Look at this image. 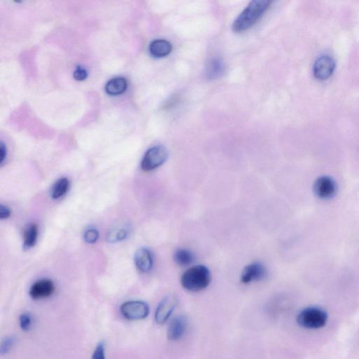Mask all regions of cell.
Instances as JSON below:
<instances>
[{
  "label": "cell",
  "mask_w": 359,
  "mask_h": 359,
  "mask_svg": "<svg viewBox=\"0 0 359 359\" xmlns=\"http://www.w3.org/2000/svg\"><path fill=\"white\" fill-rule=\"evenodd\" d=\"M276 0H252L232 24V30L241 33L254 26Z\"/></svg>",
  "instance_id": "1"
},
{
  "label": "cell",
  "mask_w": 359,
  "mask_h": 359,
  "mask_svg": "<svg viewBox=\"0 0 359 359\" xmlns=\"http://www.w3.org/2000/svg\"><path fill=\"white\" fill-rule=\"evenodd\" d=\"M211 276L209 269L204 265L190 267L181 276V285L190 292L204 290L210 284Z\"/></svg>",
  "instance_id": "2"
},
{
  "label": "cell",
  "mask_w": 359,
  "mask_h": 359,
  "mask_svg": "<svg viewBox=\"0 0 359 359\" xmlns=\"http://www.w3.org/2000/svg\"><path fill=\"white\" fill-rule=\"evenodd\" d=\"M327 320V313L323 309L316 307L303 309L297 318V321L300 327L307 329H320L325 327Z\"/></svg>",
  "instance_id": "3"
},
{
  "label": "cell",
  "mask_w": 359,
  "mask_h": 359,
  "mask_svg": "<svg viewBox=\"0 0 359 359\" xmlns=\"http://www.w3.org/2000/svg\"><path fill=\"white\" fill-rule=\"evenodd\" d=\"M167 158V151L162 146H154L148 150L141 163L145 171H153L164 164Z\"/></svg>",
  "instance_id": "4"
},
{
  "label": "cell",
  "mask_w": 359,
  "mask_h": 359,
  "mask_svg": "<svg viewBox=\"0 0 359 359\" xmlns=\"http://www.w3.org/2000/svg\"><path fill=\"white\" fill-rule=\"evenodd\" d=\"M123 316L129 320H141L147 317L150 312V307L146 302L142 301H129L123 304L121 307Z\"/></svg>",
  "instance_id": "5"
},
{
  "label": "cell",
  "mask_w": 359,
  "mask_h": 359,
  "mask_svg": "<svg viewBox=\"0 0 359 359\" xmlns=\"http://www.w3.org/2000/svg\"><path fill=\"white\" fill-rule=\"evenodd\" d=\"M315 195L322 199H329L334 197L337 192L336 183L332 177L321 176L318 177L314 184Z\"/></svg>",
  "instance_id": "6"
},
{
  "label": "cell",
  "mask_w": 359,
  "mask_h": 359,
  "mask_svg": "<svg viewBox=\"0 0 359 359\" xmlns=\"http://www.w3.org/2000/svg\"><path fill=\"white\" fill-rule=\"evenodd\" d=\"M335 68V62L331 56L328 55L320 56L315 62L314 75L319 80H326L331 78Z\"/></svg>",
  "instance_id": "7"
},
{
  "label": "cell",
  "mask_w": 359,
  "mask_h": 359,
  "mask_svg": "<svg viewBox=\"0 0 359 359\" xmlns=\"http://www.w3.org/2000/svg\"><path fill=\"white\" fill-rule=\"evenodd\" d=\"M177 305L175 296L170 295L165 297L157 307L155 312V320L158 324H164L169 318Z\"/></svg>",
  "instance_id": "8"
},
{
  "label": "cell",
  "mask_w": 359,
  "mask_h": 359,
  "mask_svg": "<svg viewBox=\"0 0 359 359\" xmlns=\"http://www.w3.org/2000/svg\"><path fill=\"white\" fill-rule=\"evenodd\" d=\"M54 291V282L49 279H42L31 286L30 296L34 300L44 299L52 296Z\"/></svg>",
  "instance_id": "9"
},
{
  "label": "cell",
  "mask_w": 359,
  "mask_h": 359,
  "mask_svg": "<svg viewBox=\"0 0 359 359\" xmlns=\"http://www.w3.org/2000/svg\"><path fill=\"white\" fill-rule=\"evenodd\" d=\"M266 274V269L261 263H255L247 265L241 274V281L244 284L259 281Z\"/></svg>",
  "instance_id": "10"
},
{
  "label": "cell",
  "mask_w": 359,
  "mask_h": 359,
  "mask_svg": "<svg viewBox=\"0 0 359 359\" xmlns=\"http://www.w3.org/2000/svg\"><path fill=\"white\" fill-rule=\"evenodd\" d=\"M188 327V319L185 316H176L168 326L167 338L171 341H177L182 338Z\"/></svg>",
  "instance_id": "11"
},
{
  "label": "cell",
  "mask_w": 359,
  "mask_h": 359,
  "mask_svg": "<svg viewBox=\"0 0 359 359\" xmlns=\"http://www.w3.org/2000/svg\"><path fill=\"white\" fill-rule=\"evenodd\" d=\"M134 261L137 268L141 272L147 273L153 267V257L151 252L146 248H139L135 252Z\"/></svg>",
  "instance_id": "12"
},
{
  "label": "cell",
  "mask_w": 359,
  "mask_h": 359,
  "mask_svg": "<svg viewBox=\"0 0 359 359\" xmlns=\"http://www.w3.org/2000/svg\"><path fill=\"white\" fill-rule=\"evenodd\" d=\"M225 65L219 57H212L207 62L205 67V76L208 80H216L224 74Z\"/></svg>",
  "instance_id": "13"
},
{
  "label": "cell",
  "mask_w": 359,
  "mask_h": 359,
  "mask_svg": "<svg viewBox=\"0 0 359 359\" xmlns=\"http://www.w3.org/2000/svg\"><path fill=\"white\" fill-rule=\"evenodd\" d=\"M172 49L171 44L165 40H155L149 47L150 54L155 58L166 57L171 54Z\"/></svg>",
  "instance_id": "14"
},
{
  "label": "cell",
  "mask_w": 359,
  "mask_h": 359,
  "mask_svg": "<svg viewBox=\"0 0 359 359\" xmlns=\"http://www.w3.org/2000/svg\"><path fill=\"white\" fill-rule=\"evenodd\" d=\"M127 89V81L125 78H116L112 79L105 86V91L111 96L122 94Z\"/></svg>",
  "instance_id": "15"
},
{
  "label": "cell",
  "mask_w": 359,
  "mask_h": 359,
  "mask_svg": "<svg viewBox=\"0 0 359 359\" xmlns=\"http://www.w3.org/2000/svg\"><path fill=\"white\" fill-rule=\"evenodd\" d=\"M173 260L177 265L186 267L195 261V256L191 252L185 248H180L175 252Z\"/></svg>",
  "instance_id": "16"
},
{
  "label": "cell",
  "mask_w": 359,
  "mask_h": 359,
  "mask_svg": "<svg viewBox=\"0 0 359 359\" xmlns=\"http://www.w3.org/2000/svg\"><path fill=\"white\" fill-rule=\"evenodd\" d=\"M38 237V226L34 223L29 225L24 231L23 234V241H24V247L26 248H30L36 244L37 240Z\"/></svg>",
  "instance_id": "17"
},
{
  "label": "cell",
  "mask_w": 359,
  "mask_h": 359,
  "mask_svg": "<svg viewBox=\"0 0 359 359\" xmlns=\"http://www.w3.org/2000/svg\"><path fill=\"white\" fill-rule=\"evenodd\" d=\"M129 234V231L126 228H115L108 232L107 237V242L117 243L126 239Z\"/></svg>",
  "instance_id": "18"
},
{
  "label": "cell",
  "mask_w": 359,
  "mask_h": 359,
  "mask_svg": "<svg viewBox=\"0 0 359 359\" xmlns=\"http://www.w3.org/2000/svg\"><path fill=\"white\" fill-rule=\"evenodd\" d=\"M69 188V181L65 177L58 180L56 184L54 185L52 190L53 199H58L59 198L63 197L64 195L67 192Z\"/></svg>",
  "instance_id": "19"
},
{
  "label": "cell",
  "mask_w": 359,
  "mask_h": 359,
  "mask_svg": "<svg viewBox=\"0 0 359 359\" xmlns=\"http://www.w3.org/2000/svg\"><path fill=\"white\" fill-rule=\"evenodd\" d=\"M99 238V233L98 231L95 229H89L84 232V241L88 243H94L98 241Z\"/></svg>",
  "instance_id": "20"
},
{
  "label": "cell",
  "mask_w": 359,
  "mask_h": 359,
  "mask_svg": "<svg viewBox=\"0 0 359 359\" xmlns=\"http://www.w3.org/2000/svg\"><path fill=\"white\" fill-rule=\"evenodd\" d=\"M14 342H15V338L13 336L7 337V338H5L3 343H2L1 350H0L2 354L3 355L8 353L12 349Z\"/></svg>",
  "instance_id": "21"
},
{
  "label": "cell",
  "mask_w": 359,
  "mask_h": 359,
  "mask_svg": "<svg viewBox=\"0 0 359 359\" xmlns=\"http://www.w3.org/2000/svg\"><path fill=\"white\" fill-rule=\"evenodd\" d=\"M20 326L22 330L27 331L30 330L32 325V318L29 314H22L19 318Z\"/></svg>",
  "instance_id": "22"
},
{
  "label": "cell",
  "mask_w": 359,
  "mask_h": 359,
  "mask_svg": "<svg viewBox=\"0 0 359 359\" xmlns=\"http://www.w3.org/2000/svg\"><path fill=\"white\" fill-rule=\"evenodd\" d=\"M73 77L77 81H84L87 78L88 73L86 69L83 68L81 66H78L73 73Z\"/></svg>",
  "instance_id": "23"
},
{
  "label": "cell",
  "mask_w": 359,
  "mask_h": 359,
  "mask_svg": "<svg viewBox=\"0 0 359 359\" xmlns=\"http://www.w3.org/2000/svg\"><path fill=\"white\" fill-rule=\"evenodd\" d=\"M93 359H104L105 358V344L103 342H100L97 346L96 349L93 354Z\"/></svg>",
  "instance_id": "24"
},
{
  "label": "cell",
  "mask_w": 359,
  "mask_h": 359,
  "mask_svg": "<svg viewBox=\"0 0 359 359\" xmlns=\"http://www.w3.org/2000/svg\"><path fill=\"white\" fill-rule=\"evenodd\" d=\"M11 216V210L7 206L1 205L0 206V219H7Z\"/></svg>",
  "instance_id": "25"
},
{
  "label": "cell",
  "mask_w": 359,
  "mask_h": 359,
  "mask_svg": "<svg viewBox=\"0 0 359 359\" xmlns=\"http://www.w3.org/2000/svg\"><path fill=\"white\" fill-rule=\"evenodd\" d=\"M6 155V147H5V146L4 145L3 142H2L1 146H0V163H1V164H3L4 161H5Z\"/></svg>",
  "instance_id": "26"
},
{
  "label": "cell",
  "mask_w": 359,
  "mask_h": 359,
  "mask_svg": "<svg viewBox=\"0 0 359 359\" xmlns=\"http://www.w3.org/2000/svg\"><path fill=\"white\" fill-rule=\"evenodd\" d=\"M14 1L15 2V3H21L23 1V0H14Z\"/></svg>",
  "instance_id": "27"
}]
</instances>
